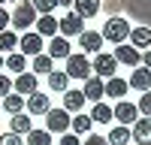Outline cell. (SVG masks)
<instances>
[{
  "label": "cell",
  "instance_id": "cell-1",
  "mask_svg": "<svg viewBox=\"0 0 151 145\" xmlns=\"http://www.w3.org/2000/svg\"><path fill=\"white\" fill-rule=\"evenodd\" d=\"M100 36H103V39H109V42H115V45H121V42L130 36V24H127V18H121V15L109 18Z\"/></svg>",
  "mask_w": 151,
  "mask_h": 145
},
{
  "label": "cell",
  "instance_id": "cell-2",
  "mask_svg": "<svg viewBox=\"0 0 151 145\" xmlns=\"http://www.w3.org/2000/svg\"><path fill=\"white\" fill-rule=\"evenodd\" d=\"M9 24L18 27V30H27V27L36 24V9L30 6V0H21V3L15 6V12L9 15Z\"/></svg>",
  "mask_w": 151,
  "mask_h": 145
},
{
  "label": "cell",
  "instance_id": "cell-3",
  "mask_svg": "<svg viewBox=\"0 0 151 145\" xmlns=\"http://www.w3.org/2000/svg\"><path fill=\"white\" fill-rule=\"evenodd\" d=\"M64 72H67L70 79H91V76H94V72H91V60L85 57V52H82V55H70Z\"/></svg>",
  "mask_w": 151,
  "mask_h": 145
},
{
  "label": "cell",
  "instance_id": "cell-4",
  "mask_svg": "<svg viewBox=\"0 0 151 145\" xmlns=\"http://www.w3.org/2000/svg\"><path fill=\"white\" fill-rule=\"evenodd\" d=\"M70 130V115L64 109H48L45 112V133H67Z\"/></svg>",
  "mask_w": 151,
  "mask_h": 145
},
{
  "label": "cell",
  "instance_id": "cell-5",
  "mask_svg": "<svg viewBox=\"0 0 151 145\" xmlns=\"http://www.w3.org/2000/svg\"><path fill=\"white\" fill-rule=\"evenodd\" d=\"M115 57L112 55H106V52H97V57H94V64H91V72L97 79H112V72H115Z\"/></svg>",
  "mask_w": 151,
  "mask_h": 145
},
{
  "label": "cell",
  "instance_id": "cell-6",
  "mask_svg": "<svg viewBox=\"0 0 151 145\" xmlns=\"http://www.w3.org/2000/svg\"><path fill=\"white\" fill-rule=\"evenodd\" d=\"M115 6H124L130 15H139L145 21H151V0H112Z\"/></svg>",
  "mask_w": 151,
  "mask_h": 145
},
{
  "label": "cell",
  "instance_id": "cell-7",
  "mask_svg": "<svg viewBox=\"0 0 151 145\" xmlns=\"http://www.w3.org/2000/svg\"><path fill=\"white\" fill-rule=\"evenodd\" d=\"M136 115H139V112H136V106H133L130 100H118L115 106H112V118H115V121H121L124 127H127V124H133V121H136Z\"/></svg>",
  "mask_w": 151,
  "mask_h": 145
},
{
  "label": "cell",
  "instance_id": "cell-8",
  "mask_svg": "<svg viewBox=\"0 0 151 145\" xmlns=\"http://www.w3.org/2000/svg\"><path fill=\"white\" fill-rule=\"evenodd\" d=\"M58 30L64 33V36H79L85 30V18H79L76 12H67V15L58 21Z\"/></svg>",
  "mask_w": 151,
  "mask_h": 145
},
{
  "label": "cell",
  "instance_id": "cell-9",
  "mask_svg": "<svg viewBox=\"0 0 151 145\" xmlns=\"http://www.w3.org/2000/svg\"><path fill=\"white\" fill-rule=\"evenodd\" d=\"M112 57H115V64H127V67H139V60H142L139 48H133V45H127V42H121Z\"/></svg>",
  "mask_w": 151,
  "mask_h": 145
},
{
  "label": "cell",
  "instance_id": "cell-10",
  "mask_svg": "<svg viewBox=\"0 0 151 145\" xmlns=\"http://www.w3.org/2000/svg\"><path fill=\"white\" fill-rule=\"evenodd\" d=\"M18 48H21V55H33V57L42 55V36L36 33V30H27L18 39Z\"/></svg>",
  "mask_w": 151,
  "mask_h": 145
},
{
  "label": "cell",
  "instance_id": "cell-11",
  "mask_svg": "<svg viewBox=\"0 0 151 145\" xmlns=\"http://www.w3.org/2000/svg\"><path fill=\"white\" fill-rule=\"evenodd\" d=\"M85 100H94V103H103V97H106V82L103 79H97V76H91V79H85Z\"/></svg>",
  "mask_w": 151,
  "mask_h": 145
},
{
  "label": "cell",
  "instance_id": "cell-12",
  "mask_svg": "<svg viewBox=\"0 0 151 145\" xmlns=\"http://www.w3.org/2000/svg\"><path fill=\"white\" fill-rule=\"evenodd\" d=\"M130 139H133L136 145H151V118H142V121H133Z\"/></svg>",
  "mask_w": 151,
  "mask_h": 145
},
{
  "label": "cell",
  "instance_id": "cell-13",
  "mask_svg": "<svg viewBox=\"0 0 151 145\" xmlns=\"http://www.w3.org/2000/svg\"><path fill=\"white\" fill-rule=\"evenodd\" d=\"M24 106H27L30 115H45L48 109H52V103H48V97H45L42 91H33L27 100H24Z\"/></svg>",
  "mask_w": 151,
  "mask_h": 145
},
{
  "label": "cell",
  "instance_id": "cell-14",
  "mask_svg": "<svg viewBox=\"0 0 151 145\" xmlns=\"http://www.w3.org/2000/svg\"><path fill=\"white\" fill-rule=\"evenodd\" d=\"M127 88H133V91H151V70H145V67H136L133 70V76H130V82H127Z\"/></svg>",
  "mask_w": 151,
  "mask_h": 145
},
{
  "label": "cell",
  "instance_id": "cell-15",
  "mask_svg": "<svg viewBox=\"0 0 151 145\" xmlns=\"http://www.w3.org/2000/svg\"><path fill=\"white\" fill-rule=\"evenodd\" d=\"M79 42H82V48L85 52H103V36H100L97 30H82L79 33Z\"/></svg>",
  "mask_w": 151,
  "mask_h": 145
},
{
  "label": "cell",
  "instance_id": "cell-16",
  "mask_svg": "<svg viewBox=\"0 0 151 145\" xmlns=\"http://www.w3.org/2000/svg\"><path fill=\"white\" fill-rule=\"evenodd\" d=\"M73 52H70V42L64 39V36H52V42H48V57H70Z\"/></svg>",
  "mask_w": 151,
  "mask_h": 145
},
{
  "label": "cell",
  "instance_id": "cell-17",
  "mask_svg": "<svg viewBox=\"0 0 151 145\" xmlns=\"http://www.w3.org/2000/svg\"><path fill=\"white\" fill-rule=\"evenodd\" d=\"M15 91L24 94V97H30L33 91H40V88H36V76H33V72H21V76L15 79Z\"/></svg>",
  "mask_w": 151,
  "mask_h": 145
},
{
  "label": "cell",
  "instance_id": "cell-18",
  "mask_svg": "<svg viewBox=\"0 0 151 145\" xmlns=\"http://www.w3.org/2000/svg\"><path fill=\"white\" fill-rule=\"evenodd\" d=\"M36 33L40 36H58V18L55 15H40L36 18Z\"/></svg>",
  "mask_w": 151,
  "mask_h": 145
},
{
  "label": "cell",
  "instance_id": "cell-19",
  "mask_svg": "<svg viewBox=\"0 0 151 145\" xmlns=\"http://www.w3.org/2000/svg\"><path fill=\"white\" fill-rule=\"evenodd\" d=\"M73 6H76L79 18H91V15L100 12V0H73Z\"/></svg>",
  "mask_w": 151,
  "mask_h": 145
},
{
  "label": "cell",
  "instance_id": "cell-20",
  "mask_svg": "<svg viewBox=\"0 0 151 145\" xmlns=\"http://www.w3.org/2000/svg\"><path fill=\"white\" fill-rule=\"evenodd\" d=\"M82 106H85L82 91H64V112H79Z\"/></svg>",
  "mask_w": 151,
  "mask_h": 145
},
{
  "label": "cell",
  "instance_id": "cell-21",
  "mask_svg": "<svg viewBox=\"0 0 151 145\" xmlns=\"http://www.w3.org/2000/svg\"><path fill=\"white\" fill-rule=\"evenodd\" d=\"M30 130H33V121H30V115H24V112L12 115V130H9V133L21 136V133H30Z\"/></svg>",
  "mask_w": 151,
  "mask_h": 145
},
{
  "label": "cell",
  "instance_id": "cell-22",
  "mask_svg": "<svg viewBox=\"0 0 151 145\" xmlns=\"http://www.w3.org/2000/svg\"><path fill=\"white\" fill-rule=\"evenodd\" d=\"M48 88L52 91H70V76L60 70H52L48 72Z\"/></svg>",
  "mask_w": 151,
  "mask_h": 145
},
{
  "label": "cell",
  "instance_id": "cell-23",
  "mask_svg": "<svg viewBox=\"0 0 151 145\" xmlns=\"http://www.w3.org/2000/svg\"><path fill=\"white\" fill-rule=\"evenodd\" d=\"M91 127H94L91 115H76V118H70V130L76 133V136H82V133H88Z\"/></svg>",
  "mask_w": 151,
  "mask_h": 145
},
{
  "label": "cell",
  "instance_id": "cell-24",
  "mask_svg": "<svg viewBox=\"0 0 151 145\" xmlns=\"http://www.w3.org/2000/svg\"><path fill=\"white\" fill-rule=\"evenodd\" d=\"M0 109H6L9 115H18L21 109H24V97H18V94H6L3 103H0Z\"/></svg>",
  "mask_w": 151,
  "mask_h": 145
},
{
  "label": "cell",
  "instance_id": "cell-25",
  "mask_svg": "<svg viewBox=\"0 0 151 145\" xmlns=\"http://www.w3.org/2000/svg\"><path fill=\"white\" fill-rule=\"evenodd\" d=\"M127 142H130V127L118 124L109 130V145H127Z\"/></svg>",
  "mask_w": 151,
  "mask_h": 145
},
{
  "label": "cell",
  "instance_id": "cell-26",
  "mask_svg": "<svg viewBox=\"0 0 151 145\" xmlns=\"http://www.w3.org/2000/svg\"><path fill=\"white\" fill-rule=\"evenodd\" d=\"M130 88H127V82L124 79H118V76H112L109 82H106V97H124Z\"/></svg>",
  "mask_w": 151,
  "mask_h": 145
},
{
  "label": "cell",
  "instance_id": "cell-27",
  "mask_svg": "<svg viewBox=\"0 0 151 145\" xmlns=\"http://www.w3.org/2000/svg\"><path fill=\"white\" fill-rule=\"evenodd\" d=\"M130 36H133V45H139V48L151 45V27H133Z\"/></svg>",
  "mask_w": 151,
  "mask_h": 145
},
{
  "label": "cell",
  "instance_id": "cell-28",
  "mask_svg": "<svg viewBox=\"0 0 151 145\" xmlns=\"http://www.w3.org/2000/svg\"><path fill=\"white\" fill-rule=\"evenodd\" d=\"M3 64H6L12 72H18V76H21L24 67H27V60H24V55H21V52H12L9 57H3Z\"/></svg>",
  "mask_w": 151,
  "mask_h": 145
},
{
  "label": "cell",
  "instance_id": "cell-29",
  "mask_svg": "<svg viewBox=\"0 0 151 145\" xmlns=\"http://www.w3.org/2000/svg\"><path fill=\"white\" fill-rule=\"evenodd\" d=\"M91 121H94V124H97V121H100V124H109V121H112V109H109L106 103H94Z\"/></svg>",
  "mask_w": 151,
  "mask_h": 145
},
{
  "label": "cell",
  "instance_id": "cell-30",
  "mask_svg": "<svg viewBox=\"0 0 151 145\" xmlns=\"http://www.w3.org/2000/svg\"><path fill=\"white\" fill-rule=\"evenodd\" d=\"M24 145H52V133H45V130H30L27 133V142H24Z\"/></svg>",
  "mask_w": 151,
  "mask_h": 145
},
{
  "label": "cell",
  "instance_id": "cell-31",
  "mask_svg": "<svg viewBox=\"0 0 151 145\" xmlns=\"http://www.w3.org/2000/svg\"><path fill=\"white\" fill-rule=\"evenodd\" d=\"M55 70V60L48 55H36L33 57V72H52Z\"/></svg>",
  "mask_w": 151,
  "mask_h": 145
},
{
  "label": "cell",
  "instance_id": "cell-32",
  "mask_svg": "<svg viewBox=\"0 0 151 145\" xmlns=\"http://www.w3.org/2000/svg\"><path fill=\"white\" fill-rule=\"evenodd\" d=\"M15 45H18V36L12 33V30H3V33H0V48H3V52L12 55V48H15Z\"/></svg>",
  "mask_w": 151,
  "mask_h": 145
},
{
  "label": "cell",
  "instance_id": "cell-33",
  "mask_svg": "<svg viewBox=\"0 0 151 145\" xmlns=\"http://www.w3.org/2000/svg\"><path fill=\"white\" fill-rule=\"evenodd\" d=\"M30 6H33L36 12H40V15H52V12H55V6H58V3H55V0H33Z\"/></svg>",
  "mask_w": 151,
  "mask_h": 145
},
{
  "label": "cell",
  "instance_id": "cell-34",
  "mask_svg": "<svg viewBox=\"0 0 151 145\" xmlns=\"http://www.w3.org/2000/svg\"><path fill=\"white\" fill-rule=\"evenodd\" d=\"M136 112H142L145 118H151V91L142 94V100H139V106H136Z\"/></svg>",
  "mask_w": 151,
  "mask_h": 145
},
{
  "label": "cell",
  "instance_id": "cell-35",
  "mask_svg": "<svg viewBox=\"0 0 151 145\" xmlns=\"http://www.w3.org/2000/svg\"><path fill=\"white\" fill-rule=\"evenodd\" d=\"M6 94H12V79L0 72V97H6Z\"/></svg>",
  "mask_w": 151,
  "mask_h": 145
},
{
  "label": "cell",
  "instance_id": "cell-36",
  "mask_svg": "<svg viewBox=\"0 0 151 145\" xmlns=\"http://www.w3.org/2000/svg\"><path fill=\"white\" fill-rule=\"evenodd\" d=\"M0 145H24V142H21V136H15V133H3V136H0Z\"/></svg>",
  "mask_w": 151,
  "mask_h": 145
},
{
  "label": "cell",
  "instance_id": "cell-37",
  "mask_svg": "<svg viewBox=\"0 0 151 145\" xmlns=\"http://www.w3.org/2000/svg\"><path fill=\"white\" fill-rule=\"evenodd\" d=\"M60 145H82V142H79L76 133H64V136H60Z\"/></svg>",
  "mask_w": 151,
  "mask_h": 145
},
{
  "label": "cell",
  "instance_id": "cell-38",
  "mask_svg": "<svg viewBox=\"0 0 151 145\" xmlns=\"http://www.w3.org/2000/svg\"><path fill=\"white\" fill-rule=\"evenodd\" d=\"M3 30H9V12L0 6V33H3Z\"/></svg>",
  "mask_w": 151,
  "mask_h": 145
},
{
  "label": "cell",
  "instance_id": "cell-39",
  "mask_svg": "<svg viewBox=\"0 0 151 145\" xmlns=\"http://www.w3.org/2000/svg\"><path fill=\"white\" fill-rule=\"evenodd\" d=\"M85 145H109V139H103V136H88Z\"/></svg>",
  "mask_w": 151,
  "mask_h": 145
},
{
  "label": "cell",
  "instance_id": "cell-40",
  "mask_svg": "<svg viewBox=\"0 0 151 145\" xmlns=\"http://www.w3.org/2000/svg\"><path fill=\"white\" fill-rule=\"evenodd\" d=\"M142 64H145V70H151V52H145V55H142Z\"/></svg>",
  "mask_w": 151,
  "mask_h": 145
},
{
  "label": "cell",
  "instance_id": "cell-41",
  "mask_svg": "<svg viewBox=\"0 0 151 145\" xmlns=\"http://www.w3.org/2000/svg\"><path fill=\"white\" fill-rule=\"evenodd\" d=\"M55 3H58V6H70L73 0H55Z\"/></svg>",
  "mask_w": 151,
  "mask_h": 145
},
{
  "label": "cell",
  "instance_id": "cell-42",
  "mask_svg": "<svg viewBox=\"0 0 151 145\" xmlns=\"http://www.w3.org/2000/svg\"><path fill=\"white\" fill-rule=\"evenodd\" d=\"M0 67H3V55H0Z\"/></svg>",
  "mask_w": 151,
  "mask_h": 145
},
{
  "label": "cell",
  "instance_id": "cell-43",
  "mask_svg": "<svg viewBox=\"0 0 151 145\" xmlns=\"http://www.w3.org/2000/svg\"><path fill=\"white\" fill-rule=\"evenodd\" d=\"M0 3H9V0H0Z\"/></svg>",
  "mask_w": 151,
  "mask_h": 145
}]
</instances>
